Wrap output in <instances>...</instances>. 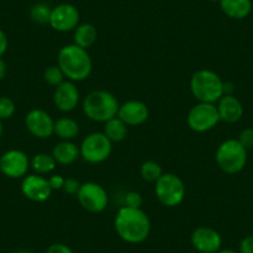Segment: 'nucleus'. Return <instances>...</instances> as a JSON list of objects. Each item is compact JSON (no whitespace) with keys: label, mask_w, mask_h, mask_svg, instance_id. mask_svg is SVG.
Wrapping results in <instances>:
<instances>
[{"label":"nucleus","mask_w":253,"mask_h":253,"mask_svg":"<svg viewBox=\"0 0 253 253\" xmlns=\"http://www.w3.org/2000/svg\"><path fill=\"white\" fill-rule=\"evenodd\" d=\"M113 143L103 132H93L84 138L80 145V154L89 164H101L111 157Z\"/></svg>","instance_id":"nucleus-7"},{"label":"nucleus","mask_w":253,"mask_h":253,"mask_svg":"<svg viewBox=\"0 0 253 253\" xmlns=\"http://www.w3.org/2000/svg\"><path fill=\"white\" fill-rule=\"evenodd\" d=\"M15 253H30V252H28V251H24V250H20V251H16Z\"/></svg>","instance_id":"nucleus-39"},{"label":"nucleus","mask_w":253,"mask_h":253,"mask_svg":"<svg viewBox=\"0 0 253 253\" xmlns=\"http://www.w3.org/2000/svg\"><path fill=\"white\" fill-rule=\"evenodd\" d=\"M98 33H97L96 26L89 23L79 24L74 30V43L80 47L88 50L96 43Z\"/></svg>","instance_id":"nucleus-20"},{"label":"nucleus","mask_w":253,"mask_h":253,"mask_svg":"<svg viewBox=\"0 0 253 253\" xmlns=\"http://www.w3.org/2000/svg\"><path fill=\"white\" fill-rule=\"evenodd\" d=\"M103 133L112 143L123 142L128 134V126L118 117H114L104 123Z\"/></svg>","instance_id":"nucleus-22"},{"label":"nucleus","mask_w":253,"mask_h":253,"mask_svg":"<svg viewBox=\"0 0 253 253\" xmlns=\"http://www.w3.org/2000/svg\"><path fill=\"white\" fill-rule=\"evenodd\" d=\"M155 195L159 203L167 208H176L184 201L186 187L180 176L167 172L155 182Z\"/></svg>","instance_id":"nucleus-6"},{"label":"nucleus","mask_w":253,"mask_h":253,"mask_svg":"<svg viewBox=\"0 0 253 253\" xmlns=\"http://www.w3.org/2000/svg\"><path fill=\"white\" fill-rule=\"evenodd\" d=\"M76 196L82 209L91 213L102 212L108 206V193L97 182H84Z\"/></svg>","instance_id":"nucleus-9"},{"label":"nucleus","mask_w":253,"mask_h":253,"mask_svg":"<svg viewBox=\"0 0 253 253\" xmlns=\"http://www.w3.org/2000/svg\"><path fill=\"white\" fill-rule=\"evenodd\" d=\"M238 142L246 149H253V128H246L238 135Z\"/></svg>","instance_id":"nucleus-30"},{"label":"nucleus","mask_w":253,"mask_h":253,"mask_svg":"<svg viewBox=\"0 0 253 253\" xmlns=\"http://www.w3.org/2000/svg\"><path fill=\"white\" fill-rule=\"evenodd\" d=\"M80 24V11L74 4L62 3L52 8L48 25L58 33L74 31Z\"/></svg>","instance_id":"nucleus-11"},{"label":"nucleus","mask_w":253,"mask_h":253,"mask_svg":"<svg viewBox=\"0 0 253 253\" xmlns=\"http://www.w3.org/2000/svg\"><path fill=\"white\" fill-rule=\"evenodd\" d=\"M126 206L133 209H140L143 205V196L137 191H129L124 198Z\"/></svg>","instance_id":"nucleus-29"},{"label":"nucleus","mask_w":253,"mask_h":253,"mask_svg":"<svg viewBox=\"0 0 253 253\" xmlns=\"http://www.w3.org/2000/svg\"><path fill=\"white\" fill-rule=\"evenodd\" d=\"M56 165L57 163L53 159L52 154L47 153H39L30 159V168L39 175L51 174L56 169Z\"/></svg>","instance_id":"nucleus-23"},{"label":"nucleus","mask_w":253,"mask_h":253,"mask_svg":"<svg viewBox=\"0 0 253 253\" xmlns=\"http://www.w3.org/2000/svg\"><path fill=\"white\" fill-rule=\"evenodd\" d=\"M119 102L113 93L103 89L92 91L82 101L84 116L93 122L106 123L118 114Z\"/></svg>","instance_id":"nucleus-3"},{"label":"nucleus","mask_w":253,"mask_h":253,"mask_svg":"<svg viewBox=\"0 0 253 253\" xmlns=\"http://www.w3.org/2000/svg\"><path fill=\"white\" fill-rule=\"evenodd\" d=\"M79 133L80 124L74 118L62 117V118L55 121L53 134L57 135L61 140H74L79 135Z\"/></svg>","instance_id":"nucleus-21"},{"label":"nucleus","mask_w":253,"mask_h":253,"mask_svg":"<svg viewBox=\"0 0 253 253\" xmlns=\"http://www.w3.org/2000/svg\"><path fill=\"white\" fill-rule=\"evenodd\" d=\"M57 65L62 70L65 77L75 84L88 79L93 69L88 50H84L75 43H70L60 48Z\"/></svg>","instance_id":"nucleus-2"},{"label":"nucleus","mask_w":253,"mask_h":253,"mask_svg":"<svg viewBox=\"0 0 253 253\" xmlns=\"http://www.w3.org/2000/svg\"><path fill=\"white\" fill-rule=\"evenodd\" d=\"M6 72H8V65H6L3 57H0V81H3L5 79Z\"/></svg>","instance_id":"nucleus-35"},{"label":"nucleus","mask_w":253,"mask_h":253,"mask_svg":"<svg viewBox=\"0 0 253 253\" xmlns=\"http://www.w3.org/2000/svg\"><path fill=\"white\" fill-rule=\"evenodd\" d=\"M235 92V84L232 82H223V94H233Z\"/></svg>","instance_id":"nucleus-36"},{"label":"nucleus","mask_w":253,"mask_h":253,"mask_svg":"<svg viewBox=\"0 0 253 253\" xmlns=\"http://www.w3.org/2000/svg\"><path fill=\"white\" fill-rule=\"evenodd\" d=\"M238 253H253V236H246L240 242V252Z\"/></svg>","instance_id":"nucleus-32"},{"label":"nucleus","mask_w":253,"mask_h":253,"mask_svg":"<svg viewBox=\"0 0 253 253\" xmlns=\"http://www.w3.org/2000/svg\"><path fill=\"white\" fill-rule=\"evenodd\" d=\"M191 245L200 253H217L222 247V237L215 228L200 226L191 233Z\"/></svg>","instance_id":"nucleus-14"},{"label":"nucleus","mask_w":253,"mask_h":253,"mask_svg":"<svg viewBox=\"0 0 253 253\" xmlns=\"http://www.w3.org/2000/svg\"><path fill=\"white\" fill-rule=\"evenodd\" d=\"M215 160L217 167L226 174H238L247 164V149L238 139H227L218 145Z\"/></svg>","instance_id":"nucleus-5"},{"label":"nucleus","mask_w":253,"mask_h":253,"mask_svg":"<svg viewBox=\"0 0 253 253\" xmlns=\"http://www.w3.org/2000/svg\"><path fill=\"white\" fill-rule=\"evenodd\" d=\"M80 91L76 84L72 81H63L53 92V104L63 113L75 111L80 103Z\"/></svg>","instance_id":"nucleus-15"},{"label":"nucleus","mask_w":253,"mask_h":253,"mask_svg":"<svg viewBox=\"0 0 253 253\" xmlns=\"http://www.w3.org/2000/svg\"><path fill=\"white\" fill-rule=\"evenodd\" d=\"M217 253H238V252H236V251H232V250H220Z\"/></svg>","instance_id":"nucleus-37"},{"label":"nucleus","mask_w":253,"mask_h":253,"mask_svg":"<svg viewBox=\"0 0 253 253\" xmlns=\"http://www.w3.org/2000/svg\"><path fill=\"white\" fill-rule=\"evenodd\" d=\"M21 194L33 203H45L52 194L47 177L39 174H30L23 177L20 185Z\"/></svg>","instance_id":"nucleus-12"},{"label":"nucleus","mask_w":253,"mask_h":253,"mask_svg":"<svg viewBox=\"0 0 253 253\" xmlns=\"http://www.w3.org/2000/svg\"><path fill=\"white\" fill-rule=\"evenodd\" d=\"M46 253H75V252L67 245H63V243H52V245L47 248Z\"/></svg>","instance_id":"nucleus-33"},{"label":"nucleus","mask_w":253,"mask_h":253,"mask_svg":"<svg viewBox=\"0 0 253 253\" xmlns=\"http://www.w3.org/2000/svg\"><path fill=\"white\" fill-rule=\"evenodd\" d=\"M47 180L52 191H57V190H62L63 184H65V180L66 179L60 174H52Z\"/></svg>","instance_id":"nucleus-31"},{"label":"nucleus","mask_w":253,"mask_h":253,"mask_svg":"<svg viewBox=\"0 0 253 253\" xmlns=\"http://www.w3.org/2000/svg\"><path fill=\"white\" fill-rule=\"evenodd\" d=\"M186 122L191 130L196 133H205L213 129L221 121L215 103L199 102L189 111Z\"/></svg>","instance_id":"nucleus-8"},{"label":"nucleus","mask_w":253,"mask_h":253,"mask_svg":"<svg viewBox=\"0 0 253 253\" xmlns=\"http://www.w3.org/2000/svg\"><path fill=\"white\" fill-rule=\"evenodd\" d=\"M24 123H25L28 132L38 139H46L53 134L55 121L43 109H31L25 116Z\"/></svg>","instance_id":"nucleus-13"},{"label":"nucleus","mask_w":253,"mask_h":253,"mask_svg":"<svg viewBox=\"0 0 253 253\" xmlns=\"http://www.w3.org/2000/svg\"><path fill=\"white\" fill-rule=\"evenodd\" d=\"M114 230L121 240L130 245L142 243L149 237L152 223L142 209H133L124 205L114 217Z\"/></svg>","instance_id":"nucleus-1"},{"label":"nucleus","mask_w":253,"mask_h":253,"mask_svg":"<svg viewBox=\"0 0 253 253\" xmlns=\"http://www.w3.org/2000/svg\"><path fill=\"white\" fill-rule=\"evenodd\" d=\"M30 169V159L23 150L10 149L0 157V171L9 179H23Z\"/></svg>","instance_id":"nucleus-10"},{"label":"nucleus","mask_w":253,"mask_h":253,"mask_svg":"<svg viewBox=\"0 0 253 253\" xmlns=\"http://www.w3.org/2000/svg\"><path fill=\"white\" fill-rule=\"evenodd\" d=\"M220 8L227 18L242 20L252 11V0H220Z\"/></svg>","instance_id":"nucleus-19"},{"label":"nucleus","mask_w":253,"mask_h":253,"mask_svg":"<svg viewBox=\"0 0 253 253\" xmlns=\"http://www.w3.org/2000/svg\"><path fill=\"white\" fill-rule=\"evenodd\" d=\"M52 8L46 3H36L30 9V19L38 25H46L50 23Z\"/></svg>","instance_id":"nucleus-25"},{"label":"nucleus","mask_w":253,"mask_h":253,"mask_svg":"<svg viewBox=\"0 0 253 253\" xmlns=\"http://www.w3.org/2000/svg\"><path fill=\"white\" fill-rule=\"evenodd\" d=\"M65 75H63L62 70L58 67V65H52V66H48L47 69L43 71V80L47 84L52 87H57L65 81Z\"/></svg>","instance_id":"nucleus-26"},{"label":"nucleus","mask_w":253,"mask_h":253,"mask_svg":"<svg viewBox=\"0 0 253 253\" xmlns=\"http://www.w3.org/2000/svg\"><path fill=\"white\" fill-rule=\"evenodd\" d=\"M209 1H213V3H216V1H218V3H220V0H209Z\"/></svg>","instance_id":"nucleus-40"},{"label":"nucleus","mask_w":253,"mask_h":253,"mask_svg":"<svg viewBox=\"0 0 253 253\" xmlns=\"http://www.w3.org/2000/svg\"><path fill=\"white\" fill-rule=\"evenodd\" d=\"M190 91L199 102L217 103L223 96V81L211 70H199L190 79Z\"/></svg>","instance_id":"nucleus-4"},{"label":"nucleus","mask_w":253,"mask_h":253,"mask_svg":"<svg viewBox=\"0 0 253 253\" xmlns=\"http://www.w3.org/2000/svg\"><path fill=\"white\" fill-rule=\"evenodd\" d=\"M16 107L15 103L9 97H0V121H6L10 119L15 114Z\"/></svg>","instance_id":"nucleus-27"},{"label":"nucleus","mask_w":253,"mask_h":253,"mask_svg":"<svg viewBox=\"0 0 253 253\" xmlns=\"http://www.w3.org/2000/svg\"><path fill=\"white\" fill-rule=\"evenodd\" d=\"M117 117L128 126H142L149 118V108L144 102L130 99L119 106Z\"/></svg>","instance_id":"nucleus-16"},{"label":"nucleus","mask_w":253,"mask_h":253,"mask_svg":"<svg viewBox=\"0 0 253 253\" xmlns=\"http://www.w3.org/2000/svg\"><path fill=\"white\" fill-rule=\"evenodd\" d=\"M217 112L220 121L225 123H237L243 116V106L235 94H223L217 101Z\"/></svg>","instance_id":"nucleus-17"},{"label":"nucleus","mask_w":253,"mask_h":253,"mask_svg":"<svg viewBox=\"0 0 253 253\" xmlns=\"http://www.w3.org/2000/svg\"><path fill=\"white\" fill-rule=\"evenodd\" d=\"M52 157L56 163L60 165H71L77 162L81 154H80V147L75 144L72 140H61L60 143L53 147Z\"/></svg>","instance_id":"nucleus-18"},{"label":"nucleus","mask_w":253,"mask_h":253,"mask_svg":"<svg viewBox=\"0 0 253 253\" xmlns=\"http://www.w3.org/2000/svg\"><path fill=\"white\" fill-rule=\"evenodd\" d=\"M81 185V182L77 179H75V177H67V179L65 180V184H63L62 191L65 194H67V195L76 196L77 194H79Z\"/></svg>","instance_id":"nucleus-28"},{"label":"nucleus","mask_w":253,"mask_h":253,"mask_svg":"<svg viewBox=\"0 0 253 253\" xmlns=\"http://www.w3.org/2000/svg\"><path fill=\"white\" fill-rule=\"evenodd\" d=\"M3 121H0V139H1V137H3Z\"/></svg>","instance_id":"nucleus-38"},{"label":"nucleus","mask_w":253,"mask_h":253,"mask_svg":"<svg viewBox=\"0 0 253 253\" xmlns=\"http://www.w3.org/2000/svg\"><path fill=\"white\" fill-rule=\"evenodd\" d=\"M163 174H164L163 168L160 167L159 163L154 162V160H147L140 167V176L148 182H154L155 184Z\"/></svg>","instance_id":"nucleus-24"},{"label":"nucleus","mask_w":253,"mask_h":253,"mask_svg":"<svg viewBox=\"0 0 253 253\" xmlns=\"http://www.w3.org/2000/svg\"><path fill=\"white\" fill-rule=\"evenodd\" d=\"M9 47V39L8 35L0 29V57H3Z\"/></svg>","instance_id":"nucleus-34"}]
</instances>
